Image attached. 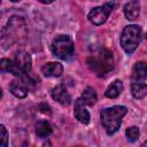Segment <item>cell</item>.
<instances>
[{
    "label": "cell",
    "instance_id": "6da1fadb",
    "mask_svg": "<svg viewBox=\"0 0 147 147\" xmlns=\"http://www.w3.org/2000/svg\"><path fill=\"white\" fill-rule=\"evenodd\" d=\"M26 37L28 25L25 20L21 16H11L1 31V45L3 48H8L15 42H22Z\"/></svg>",
    "mask_w": 147,
    "mask_h": 147
},
{
    "label": "cell",
    "instance_id": "7a4b0ae2",
    "mask_svg": "<svg viewBox=\"0 0 147 147\" xmlns=\"http://www.w3.org/2000/svg\"><path fill=\"white\" fill-rule=\"evenodd\" d=\"M86 64L98 77H105L114 68L113 53L107 48H99L86 59Z\"/></svg>",
    "mask_w": 147,
    "mask_h": 147
},
{
    "label": "cell",
    "instance_id": "3957f363",
    "mask_svg": "<svg viewBox=\"0 0 147 147\" xmlns=\"http://www.w3.org/2000/svg\"><path fill=\"white\" fill-rule=\"evenodd\" d=\"M126 113L127 108L124 106H113L101 110L100 119L107 134L113 136L118 131L122 124V119L126 115Z\"/></svg>",
    "mask_w": 147,
    "mask_h": 147
},
{
    "label": "cell",
    "instance_id": "277c9868",
    "mask_svg": "<svg viewBox=\"0 0 147 147\" xmlns=\"http://www.w3.org/2000/svg\"><path fill=\"white\" fill-rule=\"evenodd\" d=\"M142 39V31L139 25L131 24L123 29L121 34V46L127 54H132Z\"/></svg>",
    "mask_w": 147,
    "mask_h": 147
},
{
    "label": "cell",
    "instance_id": "5b68a950",
    "mask_svg": "<svg viewBox=\"0 0 147 147\" xmlns=\"http://www.w3.org/2000/svg\"><path fill=\"white\" fill-rule=\"evenodd\" d=\"M51 49L56 57L61 60H68L74 55L75 45L70 36L60 34L52 41Z\"/></svg>",
    "mask_w": 147,
    "mask_h": 147
},
{
    "label": "cell",
    "instance_id": "8992f818",
    "mask_svg": "<svg viewBox=\"0 0 147 147\" xmlns=\"http://www.w3.org/2000/svg\"><path fill=\"white\" fill-rule=\"evenodd\" d=\"M33 87H34V80L31 77H29V74H28L13 80L10 83L9 90L14 96L18 99H24L28 96L29 91Z\"/></svg>",
    "mask_w": 147,
    "mask_h": 147
},
{
    "label": "cell",
    "instance_id": "52a82bcc",
    "mask_svg": "<svg viewBox=\"0 0 147 147\" xmlns=\"http://www.w3.org/2000/svg\"><path fill=\"white\" fill-rule=\"evenodd\" d=\"M114 6H116L115 2H106L103 6L95 7L88 13L87 18L94 25H101L107 21V18H108L109 14L111 13Z\"/></svg>",
    "mask_w": 147,
    "mask_h": 147
},
{
    "label": "cell",
    "instance_id": "ba28073f",
    "mask_svg": "<svg viewBox=\"0 0 147 147\" xmlns=\"http://www.w3.org/2000/svg\"><path fill=\"white\" fill-rule=\"evenodd\" d=\"M15 63L17 64L18 69L21 70V72L24 75H28L30 71H31V68H32V60H31V56L28 52L25 51H18L16 52L15 54V59H14Z\"/></svg>",
    "mask_w": 147,
    "mask_h": 147
},
{
    "label": "cell",
    "instance_id": "9c48e42d",
    "mask_svg": "<svg viewBox=\"0 0 147 147\" xmlns=\"http://www.w3.org/2000/svg\"><path fill=\"white\" fill-rule=\"evenodd\" d=\"M51 95L55 101H57L62 106H68L71 103V95L63 85H57L53 87L51 90Z\"/></svg>",
    "mask_w": 147,
    "mask_h": 147
},
{
    "label": "cell",
    "instance_id": "30bf717a",
    "mask_svg": "<svg viewBox=\"0 0 147 147\" xmlns=\"http://www.w3.org/2000/svg\"><path fill=\"white\" fill-rule=\"evenodd\" d=\"M74 115H75V117L80 123H83V124H88L90 123V119H91L90 113L87 111L86 105L83 102V100L80 98H78L75 101V105H74Z\"/></svg>",
    "mask_w": 147,
    "mask_h": 147
},
{
    "label": "cell",
    "instance_id": "8fae6325",
    "mask_svg": "<svg viewBox=\"0 0 147 147\" xmlns=\"http://www.w3.org/2000/svg\"><path fill=\"white\" fill-rule=\"evenodd\" d=\"M132 83H144L147 79V63L139 61L132 68Z\"/></svg>",
    "mask_w": 147,
    "mask_h": 147
},
{
    "label": "cell",
    "instance_id": "7c38bea8",
    "mask_svg": "<svg viewBox=\"0 0 147 147\" xmlns=\"http://www.w3.org/2000/svg\"><path fill=\"white\" fill-rule=\"evenodd\" d=\"M41 72L45 77H60L63 72V67L60 62H48L42 65Z\"/></svg>",
    "mask_w": 147,
    "mask_h": 147
},
{
    "label": "cell",
    "instance_id": "4fadbf2b",
    "mask_svg": "<svg viewBox=\"0 0 147 147\" xmlns=\"http://www.w3.org/2000/svg\"><path fill=\"white\" fill-rule=\"evenodd\" d=\"M124 15L126 20L134 21L139 17L140 14V2L139 1H129L124 5Z\"/></svg>",
    "mask_w": 147,
    "mask_h": 147
},
{
    "label": "cell",
    "instance_id": "5bb4252c",
    "mask_svg": "<svg viewBox=\"0 0 147 147\" xmlns=\"http://www.w3.org/2000/svg\"><path fill=\"white\" fill-rule=\"evenodd\" d=\"M0 69H1V71H3V72H9V74H11V75H14V76H16V77H18V78L23 76V74L21 72V70L18 69V67H17V64L15 63L14 60L2 59V60L0 61Z\"/></svg>",
    "mask_w": 147,
    "mask_h": 147
},
{
    "label": "cell",
    "instance_id": "9a60e30c",
    "mask_svg": "<svg viewBox=\"0 0 147 147\" xmlns=\"http://www.w3.org/2000/svg\"><path fill=\"white\" fill-rule=\"evenodd\" d=\"M34 131H36V134L39 137V138H47L48 136H51L53 129H52V125L49 124L48 121L46 119H41V121H38L34 125Z\"/></svg>",
    "mask_w": 147,
    "mask_h": 147
},
{
    "label": "cell",
    "instance_id": "2e32d148",
    "mask_svg": "<svg viewBox=\"0 0 147 147\" xmlns=\"http://www.w3.org/2000/svg\"><path fill=\"white\" fill-rule=\"evenodd\" d=\"M123 88H124V86H123L122 80L116 79V80H114V82L107 87V90H106V92H105V96H106V98H109V99H115V98H117V96L122 93Z\"/></svg>",
    "mask_w": 147,
    "mask_h": 147
},
{
    "label": "cell",
    "instance_id": "e0dca14e",
    "mask_svg": "<svg viewBox=\"0 0 147 147\" xmlns=\"http://www.w3.org/2000/svg\"><path fill=\"white\" fill-rule=\"evenodd\" d=\"M80 99L83 100V102L86 105V106H93L95 102H96V100H98V96H96V93H95V91H94V88H92V87H86L84 91H83V93H82V95H80Z\"/></svg>",
    "mask_w": 147,
    "mask_h": 147
},
{
    "label": "cell",
    "instance_id": "ac0fdd59",
    "mask_svg": "<svg viewBox=\"0 0 147 147\" xmlns=\"http://www.w3.org/2000/svg\"><path fill=\"white\" fill-rule=\"evenodd\" d=\"M131 93L136 99H144L147 95V84L145 83H132Z\"/></svg>",
    "mask_w": 147,
    "mask_h": 147
},
{
    "label": "cell",
    "instance_id": "d6986e66",
    "mask_svg": "<svg viewBox=\"0 0 147 147\" xmlns=\"http://www.w3.org/2000/svg\"><path fill=\"white\" fill-rule=\"evenodd\" d=\"M125 134H126L127 139L133 142V141H136V140L139 138L140 131H139V129H138L137 126H130V127H127V129L125 130Z\"/></svg>",
    "mask_w": 147,
    "mask_h": 147
},
{
    "label": "cell",
    "instance_id": "ffe728a7",
    "mask_svg": "<svg viewBox=\"0 0 147 147\" xmlns=\"http://www.w3.org/2000/svg\"><path fill=\"white\" fill-rule=\"evenodd\" d=\"M0 131H1V147H7L8 146V132L3 124L0 125Z\"/></svg>",
    "mask_w": 147,
    "mask_h": 147
},
{
    "label": "cell",
    "instance_id": "44dd1931",
    "mask_svg": "<svg viewBox=\"0 0 147 147\" xmlns=\"http://www.w3.org/2000/svg\"><path fill=\"white\" fill-rule=\"evenodd\" d=\"M141 147H147V140H146V141H145V142L141 145Z\"/></svg>",
    "mask_w": 147,
    "mask_h": 147
},
{
    "label": "cell",
    "instance_id": "7402d4cb",
    "mask_svg": "<svg viewBox=\"0 0 147 147\" xmlns=\"http://www.w3.org/2000/svg\"><path fill=\"white\" fill-rule=\"evenodd\" d=\"M74 147H84V146H74Z\"/></svg>",
    "mask_w": 147,
    "mask_h": 147
},
{
    "label": "cell",
    "instance_id": "603a6c76",
    "mask_svg": "<svg viewBox=\"0 0 147 147\" xmlns=\"http://www.w3.org/2000/svg\"><path fill=\"white\" fill-rule=\"evenodd\" d=\"M146 39H147V33H146Z\"/></svg>",
    "mask_w": 147,
    "mask_h": 147
}]
</instances>
